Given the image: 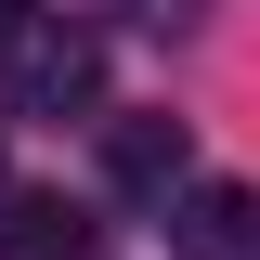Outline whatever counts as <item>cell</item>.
<instances>
[{"label": "cell", "instance_id": "obj_1", "mask_svg": "<svg viewBox=\"0 0 260 260\" xmlns=\"http://www.w3.org/2000/svg\"><path fill=\"white\" fill-rule=\"evenodd\" d=\"M13 104H26V117H91L104 104V52L78 26H26L13 39Z\"/></svg>", "mask_w": 260, "mask_h": 260}, {"label": "cell", "instance_id": "obj_2", "mask_svg": "<svg viewBox=\"0 0 260 260\" xmlns=\"http://www.w3.org/2000/svg\"><path fill=\"white\" fill-rule=\"evenodd\" d=\"M182 169H195L182 117H104V182L117 195H182Z\"/></svg>", "mask_w": 260, "mask_h": 260}, {"label": "cell", "instance_id": "obj_3", "mask_svg": "<svg viewBox=\"0 0 260 260\" xmlns=\"http://www.w3.org/2000/svg\"><path fill=\"white\" fill-rule=\"evenodd\" d=\"M182 247L195 260H260V195L247 182H195L182 195Z\"/></svg>", "mask_w": 260, "mask_h": 260}, {"label": "cell", "instance_id": "obj_4", "mask_svg": "<svg viewBox=\"0 0 260 260\" xmlns=\"http://www.w3.org/2000/svg\"><path fill=\"white\" fill-rule=\"evenodd\" d=\"M0 260H91V221L65 195H13L0 208Z\"/></svg>", "mask_w": 260, "mask_h": 260}, {"label": "cell", "instance_id": "obj_5", "mask_svg": "<svg viewBox=\"0 0 260 260\" xmlns=\"http://www.w3.org/2000/svg\"><path fill=\"white\" fill-rule=\"evenodd\" d=\"M13 13H26V0H0V26H13Z\"/></svg>", "mask_w": 260, "mask_h": 260}]
</instances>
